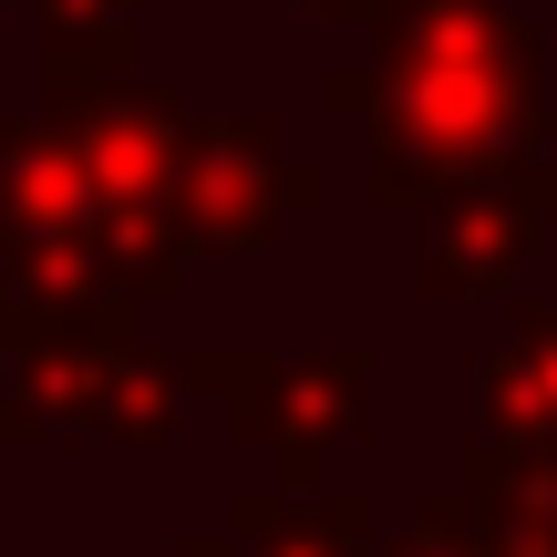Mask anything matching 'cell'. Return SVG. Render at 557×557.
Wrapping results in <instances>:
<instances>
[{"mask_svg":"<svg viewBox=\"0 0 557 557\" xmlns=\"http://www.w3.org/2000/svg\"><path fill=\"white\" fill-rule=\"evenodd\" d=\"M465 393H475V455L557 444V310H527L517 341L465 372Z\"/></svg>","mask_w":557,"mask_h":557,"instance_id":"1","label":"cell"},{"mask_svg":"<svg viewBox=\"0 0 557 557\" xmlns=\"http://www.w3.org/2000/svg\"><path fill=\"white\" fill-rule=\"evenodd\" d=\"M351 403H361V361L341 351L331 372H299L289 393H269V434H278V485L310 496L320 485V455L351 434Z\"/></svg>","mask_w":557,"mask_h":557,"instance_id":"2","label":"cell"},{"mask_svg":"<svg viewBox=\"0 0 557 557\" xmlns=\"http://www.w3.org/2000/svg\"><path fill=\"white\" fill-rule=\"evenodd\" d=\"M248 557H361V506H331V527H320V506H248Z\"/></svg>","mask_w":557,"mask_h":557,"instance_id":"3","label":"cell"},{"mask_svg":"<svg viewBox=\"0 0 557 557\" xmlns=\"http://www.w3.org/2000/svg\"><path fill=\"white\" fill-rule=\"evenodd\" d=\"M382 557H496V547H485V527L465 517V506H423V517H413V537H403V547H382Z\"/></svg>","mask_w":557,"mask_h":557,"instance_id":"4","label":"cell"},{"mask_svg":"<svg viewBox=\"0 0 557 557\" xmlns=\"http://www.w3.org/2000/svg\"><path fill=\"white\" fill-rule=\"evenodd\" d=\"M165 557H238V547H165Z\"/></svg>","mask_w":557,"mask_h":557,"instance_id":"5","label":"cell"}]
</instances>
